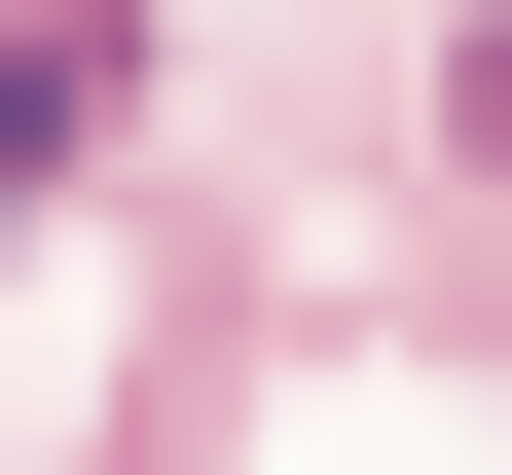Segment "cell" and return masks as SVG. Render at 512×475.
I'll return each instance as SVG.
<instances>
[{
    "label": "cell",
    "instance_id": "1",
    "mask_svg": "<svg viewBox=\"0 0 512 475\" xmlns=\"http://www.w3.org/2000/svg\"><path fill=\"white\" fill-rule=\"evenodd\" d=\"M74 74H110V37H0V183H37V147H74Z\"/></svg>",
    "mask_w": 512,
    "mask_h": 475
},
{
    "label": "cell",
    "instance_id": "2",
    "mask_svg": "<svg viewBox=\"0 0 512 475\" xmlns=\"http://www.w3.org/2000/svg\"><path fill=\"white\" fill-rule=\"evenodd\" d=\"M476 147H512V0H476Z\"/></svg>",
    "mask_w": 512,
    "mask_h": 475
}]
</instances>
